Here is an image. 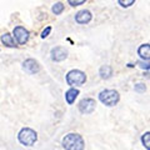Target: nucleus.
I'll return each instance as SVG.
<instances>
[{
    "mask_svg": "<svg viewBox=\"0 0 150 150\" xmlns=\"http://www.w3.org/2000/svg\"><path fill=\"white\" fill-rule=\"evenodd\" d=\"M63 146L65 150H84V140L79 134L70 133L63 139Z\"/></svg>",
    "mask_w": 150,
    "mask_h": 150,
    "instance_id": "nucleus-1",
    "label": "nucleus"
},
{
    "mask_svg": "<svg viewBox=\"0 0 150 150\" xmlns=\"http://www.w3.org/2000/svg\"><path fill=\"white\" fill-rule=\"evenodd\" d=\"M18 139H19V142L23 145H25V146H31L38 140V134L30 128H24L20 130V133L18 135Z\"/></svg>",
    "mask_w": 150,
    "mask_h": 150,
    "instance_id": "nucleus-2",
    "label": "nucleus"
},
{
    "mask_svg": "<svg viewBox=\"0 0 150 150\" xmlns=\"http://www.w3.org/2000/svg\"><path fill=\"white\" fill-rule=\"evenodd\" d=\"M85 81H86L85 73H83L81 70H70L67 75V83L71 86L83 85Z\"/></svg>",
    "mask_w": 150,
    "mask_h": 150,
    "instance_id": "nucleus-3",
    "label": "nucleus"
},
{
    "mask_svg": "<svg viewBox=\"0 0 150 150\" xmlns=\"http://www.w3.org/2000/svg\"><path fill=\"white\" fill-rule=\"evenodd\" d=\"M119 93L115 91V90H110V89H108V90H103L100 94H99V100L103 103V104H105L108 106H114L116 103L119 101Z\"/></svg>",
    "mask_w": 150,
    "mask_h": 150,
    "instance_id": "nucleus-4",
    "label": "nucleus"
},
{
    "mask_svg": "<svg viewBox=\"0 0 150 150\" xmlns=\"http://www.w3.org/2000/svg\"><path fill=\"white\" fill-rule=\"evenodd\" d=\"M95 105H96L95 100L88 98V99H83L79 103L78 106H79V110H80L83 114H90V112H93L94 109H95Z\"/></svg>",
    "mask_w": 150,
    "mask_h": 150,
    "instance_id": "nucleus-5",
    "label": "nucleus"
},
{
    "mask_svg": "<svg viewBox=\"0 0 150 150\" xmlns=\"http://www.w3.org/2000/svg\"><path fill=\"white\" fill-rule=\"evenodd\" d=\"M50 55H51V60H54V62H63L68 56V50L63 48V46H56V48L51 49Z\"/></svg>",
    "mask_w": 150,
    "mask_h": 150,
    "instance_id": "nucleus-6",
    "label": "nucleus"
},
{
    "mask_svg": "<svg viewBox=\"0 0 150 150\" xmlns=\"http://www.w3.org/2000/svg\"><path fill=\"white\" fill-rule=\"evenodd\" d=\"M14 35H15V39L18 40L19 44H25L29 39V31L23 26L14 28Z\"/></svg>",
    "mask_w": 150,
    "mask_h": 150,
    "instance_id": "nucleus-7",
    "label": "nucleus"
},
{
    "mask_svg": "<svg viewBox=\"0 0 150 150\" xmlns=\"http://www.w3.org/2000/svg\"><path fill=\"white\" fill-rule=\"evenodd\" d=\"M23 68H24L25 71H28L29 74H35L40 70V65L34 59H28L23 63Z\"/></svg>",
    "mask_w": 150,
    "mask_h": 150,
    "instance_id": "nucleus-8",
    "label": "nucleus"
},
{
    "mask_svg": "<svg viewBox=\"0 0 150 150\" xmlns=\"http://www.w3.org/2000/svg\"><path fill=\"white\" fill-rule=\"evenodd\" d=\"M75 20L79 24H86L91 20V13L89 10H80L76 13V15H75Z\"/></svg>",
    "mask_w": 150,
    "mask_h": 150,
    "instance_id": "nucleus-9",
    "label": "nucleus"
},
{
    "mask_svg": "<svg viewBox=\"0 0 150 150\" xmlns=\"http://www.w3.org/2000/svg\"><path fill=\"white\" fill-rule=\"evenodd\" d=\"M138 54L143 60H150V44H143L139 46Z\"/></svg>",
    "mask_w": 150,
    "mask_h": 150,
    "instance_id": "nucleus-10",
    "label": "nucleus"
},
{
    "mask_svg": "<svg viewBox=\"0 0 150 150\" xmlns=\"http://www.w3.org/2000/svg\"><path fill=\"white\" fill-rule=\"evenodd\" d=\"M79 95V90L75 88H70L69 90L65 93V100L68 101V104H73L76 99V96Z\"/></svg>",
    "mask_w": 150,
    "mask_h": 150,
    "instance_id": "nucleus-11",
    "label": "nucleus"
},
{
    "mask_svg": "<svg viewBox=\"0 0 150 150\" xmlns=\"http://www.w3.org/2000/svg\"><path fill=\"white\" fill-rule=\"evenodd\" d=\"M1 43L5 45V46H9V48H14L15 45V41H14L13 36L9 34V33H5V34L1 35Z\"/></svg>",
    "mask_w": 150,
    "mask_h": 150,
    "instance_id": "nucleus-12",
    "label": "nucleus"
},
{
    "mask_svg": "<svg viewBox=\"0 0 150 150\" xmlns=\"http://www.w3.org/2000/svg\"><path fill=\"white\" fill-rule=\"evenodd\" d=\"M100 76L103 79H109L112 75V69L109 67V65H104V67L100 68Z\"/></svg>",
    "mask_w": 150,
    "mask_h": 150,
    "instance_id": "nucleus-13",
    "label": "nucleus"
},
{
    "mask_svg": "<svg viewBox=\"0 0 150 150\" xmlns=\"http://www.w3.org/2000/svg\"><path fill=\"white\" fill-rule=\"evenodd\" d=\"M142 143L145 148H146L148 150H150V131H148V133H145L143 137H142Z\"/></svg>",
    "mask_w": 150,
    "mask_h": 150,
    "instance_id": "nucleus-14",
    "label": "nucleus"
},
{
    "mask_svg": "<svg viewBox=\"0 0 150 150\" xmlns=\"http://www.w3.org/2000/svg\"><path fill=\"white\" fill-rule=\"evenodd\" d=\"M64 10V5L62 3H56L54 4V6H53V13L55 14V15H59V14H62Z\"/></svg>",
    "mask_w": 150,
    "mask_h": 150,
    "instance_id": "nucleus-15",
    "label": "nucleus"
},
{
    "mask_svg": "<svg viewBox=\"0 0 150 150\" xmlns=\"http://www.w3.org/2000/svg\"><path fill=\"white\" fill-rule=\"evenodd\" d=\"M134 3H135V0H119V4H120L121 6H124V8L131 6Z\"/></svg>",
    "mask_w": 150,
    "mask_h": 150,
    "instance_id": "nucleus-16",
    "label": "nucleus"
},
{
    "mask_svg": "<svg viewBox=\"0 0 150 150\" xmlns=\"http://www.w3.org/2000/svg\"><path fill=\"white\" fill-rule=\"evenodd\" d=\"M69 4L71 6H78V5H81V4H84L86 1V0H68Z\"/></svg>",
    "mask_w": 150,
    "mask_h": 150,
    "instance_id": "nucleus-17",
    "label": "nucleus"
},
{
    "mask_svg": "<svg viewBox=\"0 0 150 150\" xmlns=\"http://www.w3.org/2000/svg\"><path fill=\"white\" fill-rule=\"evenodd\" d=\"M134 89H135V91H138V93H143V91H145V85L144 84H137V85L134 86Z\"/></svg>",
    "mask_w": 150,
    "mask_h": 150,
    "instance_id": "nucleus-18",
    "label": "nucleus"
},
{
    "mask_svg": "<svg viewBox=\"0 0 150 150\" xmlns=\"http://www.w3.org/2000/svg\"><path fill=\"white\" fill-rule=\"evenodd\" d=\"M139 67L142 68V69L148 70V69H150V63H146V62H139Z\"/></svg>",
    "mask_w": 150,
    "mask_h": 150,
    "instance_id": "nucleus-19",
    "label": "nucleus"
},
{
    "mask_svg": "<svg viewBox=\"0 0 150 150\" xmlns=\"http://www.w3.org/2000/svg\"><path fill=\"white\" fill-rule=\"evenodd\" d=\"M50 31H51V28H50V26H48L46 29H44V30H43V33H41V38H46V36L49 35V33H50Z\"/></svg>",
    "mask_w": 150,
    "mask_h": 150,
    "instance_id": "nucleus-20",
    "label": "nucleus"
}]
</instances>
